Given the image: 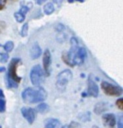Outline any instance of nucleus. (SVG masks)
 Returning <instances> with one entry per match:
<instances>
[{"mask_svg": "<svg viewBox=\"0 0 123 128\" xmlns=\"http://www.w3.org/2000/svg\"><path fill=\"white\" fill-rule=\"evenodd\" d=\"M102 122L107 128H113L116 124L115 115L112 113H105L102 116Z\"/></svg>", "mask_w": 123, "mask_h": 128, "instance_id": "nucleus-9", "label": "nucleus"}, {"mask_svg": "<svg viewBox=\"0 0 123 128\" xmlns=\"http://www.w3.org/2000/svg\"><path fill=\"white\" fill-rule=\"evenodd\" d=\"M101 89L106 95L109 96H120L122 94V88L120 86L111 84L107 81L101 82Z\"/></svg>", "mask_w": 123, "mask_h": 128, "instance_id": "nucleus-5", "label": "nucleus"}, {"mask_svg": "<svg viewBox=\"0 0 123 128\" xmlns=\"http://www.w3.org/2000/svg\"><path fill=\"white\" fill-rule=\"evenodd\" d=\"M61 128H68V126H67V125H64V126H62Z\"/></svg>", "mask_w": 123, "mask_h": 128, "instance_id": "nucleus-34", "label": "nucleus"}, {"mask_svg": "<svg viewBox=\"0 0 123 128\" xmlns=\"http://www.w3.org/2000/svg\"><path fill=\"white\" fill-rule=\"evenodd\" d=\"M44 79V72L41 68V66L39 65H35L32 67L31 71H30V80L31 83L34 86H39Z\"/></svg>", "mask_w": 123, "mask_h": 128, "instance_id": "nucleus-4", "label": "nucleus"}, {"mask_svg": "<svg viewBox=\"0 0 123 128\" xmlns=\"http://www.w3.org/2000/svg\"><path fill=\"white\" fill-rule=\"evenodd\" d=\"M92 128H99V127H98V126H96V125H93V126H92Z\"/></svg>", "mask_w": 123, "mask_h": 128, "instance_id": "nucleus-33", "label": "nucleus"}, {"mask_svg": "<svg viewBox=\"0 0 123 128\" xmlns=\"http://www.w3.org/2000/svg\"><path fill=\"white\" fill-rule=\"evenodd\" d=\"M107 110V104L105 102H98L95 106H94V112L97 115L102 114L103 112H105Z\"/></svg>", "mask_w": 123, "mask_h": 128, "instance_id": "nucleus-12", "label": "nucleus"}, {"mask_svg": "<svg viewBox=\"0 0 123 128\" xmlns=\"http://www.w3.org/2000/svg\"><path fill=\"white\" fill-rule=\"evenodd\" d=\"M36 3L40 5V4H42V3H44V1H36Z\"/></svg>", "mask_w": 123, "mask_h": 128, "instance_id": "nucleus-32", "label": "nucleus"}, {"mask_svg": "<svg viewBox=\"0 0 123 128\" xmlns=\"http://www.w3.org/2000/svg\"><path fill=\"white\" fill-rule=\"evenodd\" d=\"M123 99L122 98H119V99H117V101H116V106L118 107V109L120 110V111H122L123 110Z\"/></svg>", "mask_w": 123, "mask_h": 128, "instance_id": "nucleus-21", "label": "nucleus"}, {"mask_svg": "<svg viewBox=\"0 0 123 128\" xmlns=\"http://www.w3.org/2000/svg\"><path fill=\"white\" fill-rule=\"evenodd\" d=\"M0 98H4V93L1 89H0Z\"/></svg>", "mask_w": 123, "mask_h": 128, "instance_id": "nucleus-29", "label": "nucleus"}, {"mask_svg": "<svg viewBox=\"0 0 123 128\" xmlns=\"http://www.w3.org/2000/svg\"><path fill=\"white\" fill-rule=\"evenodd\" d=\"M3 48H4V50H5L6 53H9V52H11V51L13 50V48H14V43H13L12 41H7V42L4 44Z\"/></svg>", "mask_w": 123, "mask_h": 128, "instance_id": "nucleus-14", "label": "nucleus"}, {"mask_svg": "<svg viewBox=\"0 0 123 128\" xmlns=\"http://www.w3.org/2000/svg\"><path fill=\"white\" fill-rule=\"evenodd\" d=\"M68 128H80V124L78 122H75V121H72L69 125H67Z\"/></svg>", "mask_w": 123, "mask_h": 128, "instance_id": "nucleus-22", "label": "nucleus"}, {"mask_svg": "<svg viewBox=\"0 0 123 128\" xmlns=\"http://www.w3.org/2000/svg\"><path fill=\"white\" fill-rule=\"evenodd\" d=\"M48 105L46 104V103H40L39 105H37V110L40 112V113H45L47 110H48Z\"/></svg>", "mask_w": 123, "mask_h": 128, "instance_id": "nucleus-16", "label": "nucleus"}, {"mask_svg": "<svg viewBox=\"0 0 123 128\" xmlns=\"http://www.w3.org/2000/svg\"><path fill=\"white\" fill-rule=\"evenodd\" d=\"M55 10V7L53 5L52 2H47L44 4V7H43V11L46 15H51Z\"/></svg>", "mask_w": 123, "mask_h": 128, "instance_id": "nucleus-13", "label": "nucleus"}, {"mask_svg": "<svg viewBox=\"0 0 123 128\" xmlns=\"http://www.w3.org/2000/svg\"><path fill=\"white\" fill-rule=\"evenodd\" d=\"M122 116H120L119 117V120H118V122H117V127L118 128H123V121H122Z\"/></svg>", "mask_w": 123, "mask_h": 128, "instance_id": "nucleus-25", "label": "nucleus"}, {"mask_svg": "<svg viewBox=\"0 0 123 128\" xmlns=\"http://www.w3.org/2000/svg\"><path fill=\"white\" fill-rule=\"evenodd\" d=\"M88 95H87V93L86 92H82V97H87Z\"/></svg>", "mask_w": 123, "mask_h": 128, "instance_id": "nucleus-31", "label": "nucleus"}, {"mask_svg": "<svg viewBox=\"0 0 123 128\" xmlns=\"http://www.w3.org/2000/svg\"><path fill=\"white\" fill-rule=\"evenodd\" d=\"M79 119L80 120H82V121H90V119H91V114H90V112H84L83 114H81L80 116H79Z\"/></svg>", "mask_w": 123, "mask_h": 128, "instance_id": "nucleus-18", "label": "nucleus"}, {"mask_svg": "<svg viewBox=\"0 0 123 128\" xmlns=\"http://www.w3.org/2000/svg\"><path fill=\"white\" fill-rule=\"evenodd\" d=\"M43 72L45 76H49L51 73V52L49 49H46L43 52Z\"/></svg>", "mask_w": 123, "mask_h": 128, "instance_id": "nucleus-6", "label": "nucleus"}, {"mask_svg": "<svg viewBox=\"0 0 123 128\" xmlns=\"http://www.w3.org/2000/svg\"><path fill=\"white\" fill-rule=\"evenodd\" d=\"M21 114L22 116L27 120V122L29 124H33L35 118H36V112L33 108H30V107H23L21 108Z\"/></svg>", "mask_w": 123, "mask_h": 128, "instance_id": "nucleus-7", "label": "nucleus"}, {"mask_svg": "<svg viewBox=\"0 0 123 128\" xmlns=\"http://www.w3.org/2000/svg\"><path fill=\"white\" fill-rule=\"evenodd\" d=\"M70 44H71V46H78V40L75 37H73L70 40Z\"/></svg>", "mask_w": 123, "mask_h": 128, "instance_id": "nucleus-23", "label": "nucleus"}, {"mask_svg": "<svg viewBox=\"0 0 123 128\" xmlns=\"http://www.w3.org/2000/svg\"><path fill=\"white\" fill-rule=\"evenodd\" d=\"M14 18L16 19V21H17V22L22 23V22L25 20V15H23V14H21L19 11H17V12H15V13H14Z\"/></svg>", "mask_w": 123, "mask_h": 128, "instance_id": "nucleus-15", "label": "nucleus"}, {"mask_svg": "<svg viewBox=\"0 0 123 128\" xmlns=\"http://www.w3.org/2000/svg\"><path fill=\"white\" fill-rule=\"evenodd\" d=\"M8 58H9L8 53H4V54L0 55V62H1V63H6L7 60H8Z\"/></svg>", "mask_w": 123, "mask_h": 128, "instance_id": "nucleus-20", "label": "nucleus"}, {"mask_svg": "<svg viewBox=\"0 0 123 128\" xmlns=\"http://www.w3.org/2000/svg\"><path fill=\"white\" fill-rule=\"evenodd\" d=\"M87 86H88V89L86 92L87 95L91 96V97H97L99 94V88H98L97 84L92 80L91 76H89V78L87 80Z\"/></svg>", "mask_w": 123, "mask_h": 128, "instance_id": "nucleus-8", "label": "nucleus"}, {"mask_svg": "<svg viewBox=\"0 0 123 128\" xmlns=\"http://www.w3.org/2000/svg\"><path fill=\"white\" fill-rule=\"evenodd\" d=\"M56 30L59 32V33H61V32H63V30H64V25L63 24H58L57 26H56Z\"/></svg>", "mask_w": 123, "mask_h": 128, "instance_id": "nucleus-24", "label": "nucleus"}, {"mask_svg": "<svg viewBox=\"0 0 123 128\" xmlns=\"http://www.w3.org/2000/svg\"><path fill=\"white\" fill-rule=\"evenodd\" d=\"M59 124H60L59 120L55 119V118H48L44 122L45 128H57L59 126Z\"/></svg>", "mask_w": 123, "mask_h": 128, "instance_id": "nucleus-11", "label": "nucleus"}, {"mask_svg": "<svg viewBox=\"0 0 123 128\" xmlns=\"http://www.w3.org/2000/svg\"><path fill=\"white\" fill-rule=\"evenodd\" d=\"M4 28H5V23L0 20V32H2L4 30Z\"/></svg>", "mask_w": 123, "mask_h": 128, "instance_id": "nucleus-27", "label": "nucleus"}, {"mask_svg": "<svg viewBox=\"0 0 123 128\" xmlns=\"http://www.w3.org/2000/svg\"><path fill=\"white\" fill-rule=\"evenodd\" d=\"M28 28H29L28 23L23 24V26H22V28H21V30H20V35H21L22 37H26V36H27V34H28Z\"/></svg>", "mask_w": 123, "mask_h": 128, "instance_id": "nucleus-17", "label": "nucleus"}, {"mask_svg": "<svg viewBox=\"0 0 123 128\" xmlns=\"http://www.w3.org/2000/svg\"><path fill=\"white\" fill-rule=\"evenodd\" d=\"M21 97L26 104H34L44 101L47 98V92L43 87H38L37 89L26 88L21 93Z\"/></svg>", "mask_w": 123, "mask_h": 128, "instance_id": "nucleus-2", "label": "nucleus"}, {"mask_svg": "<svg viewBox=\"0 0 123 128\" xmlns=\"http://www.w3.org/2000/svg\"><path fill=\"white\" fill-rule=\"evenodd\" d=\"M41 53H42L41 47L39 46L38 43H35V44L32 46L31 50H30V58L33 59V60H35V59L39 58V56L41 55Z\"/></svg>", "mask_w": 123, "mask_h": 128, "instance_id": "nucleus-10", "label": "nucleus"}, {"mask_svg": "<svg viewBox=\"0 0 123 128\" xmlns=\"http://www.w3.org/2000/svg\"><path fill=\"white\" fill-rule=\"evenodd\" d=\"M6 70V68L5 67H0V72H4Z\"/></svg>", "mask_w": 123, "mask_h": 128, "instance_id": "nucleus-30", "label": "nucleus"}, {"mask_svg": "<svg viewBox=\"0 0 123 128\" xmlns=\"http://www.w3.org/2000/svg\"><path fill=\"white\" fill-rule=\"evenodd\" d=\"M4 53H6V52H5L4 48H3V46L0 45V55H2V54H4Z\"/></svg>", "mask_w": 123, "mask_h": 128, "instance_id": "nucleus-28", "label": "nucleus"}, {"mask_svg": "<svg viewBox=\"0 0 123 128\" xmlns=\"http://www.w3.org/2000/svg\"><path fill=\"white\" fill-rule=\"evenodd\" d=\"M6 6V1H3V0H0V10H3Z\"/></svg>", "mask_w": 123, "mask_h": 128, "instance_id": "nucleus-26", "label": "nucleus"}, {"mask_svg": "<svg viewBox=\"0 0 123 128\" xmlns=\"http://www.w3.org/2000/svg\"><path fill=\"white\" fill-rule=\"evenodd\" d=\"M6 110V102L3 98H0V113L5 112Z\"/></svg>", "mask_w": 123, "mask_h": 128, "instance_id": "nucleus-19", "label": "nucleus"}, {"mask_svg": "<svg viewBox=\"0 0 123 128\" xmlns=\"http://www.w3.org/2000/svg\"><path fill=\"white\" fill-rule=\"evenodd\" d=\"M72 72L69 69H65L61 71L58 76H57V81H56V86L60 91H63L66 87V85L72 80Z\"/></svg>", "mask_w": 123, "mask_h": 128, "instance_id": "nucleus-3", "label": "nucleus"}, {"mask_svg": "<svg viewBox=\"0 0 123 128\" xmlns=\"http://www.w3.org/2000/svg\"><path fill=\"white\" fill-rule=\"evenodd\" d=\"M21 65V60L19 58H13L8 66V71L5 76V84L8 88H17L21 81V77L17 74V68Z\"/></svg>", "mask_w": 123, "mask_h": 128, "instance_id": "nucleus-1", "label": "nucleus"}]
</instances>
